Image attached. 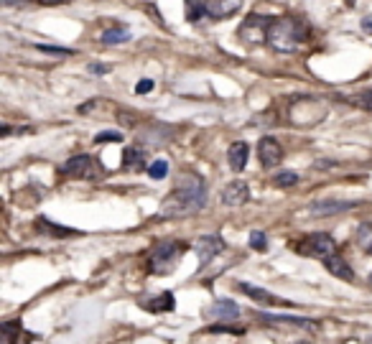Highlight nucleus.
Returning a JSON list of instances; mask_svg holds the SVG:
<instances>
[{"instance_id":"8","label":"nucleus","mask_w":372,"mask_h":344,"mask_svg":"<svg viewBox=\"0 0 372 344\" xmlns=\"http://www.w3.org/2000/svg\"><path fill=\"white\" fill-rule=\"evenodd\" d=\"M258 158H260V163H263V169H273V166H278L281 158H283L281 143L275 141V138H270V135L260 138L258 141Z\"/></svg>"},{"instance_id":"10","label":"nucleus","mask_w":372,"mask_h":344,"mask_svg":"<svg viewBox=\"0 0 372 344\" xmlns=\"http://www.w3.org/2000/svg\"><path fill=\"white\" fill-rule=\"evenodd\" d=\"M359 202H334V199H322V202H314L309 207V214L314 217H329V214H339V212H350L354 209Z\"/></svg>"},{"instance_id":"22","label":"nucleus","mask_w":372,"mask_h":344,"mask_svg":"<svg viewBox=\"0 0 372 344\" xmlns=\"http://www.w3.org/2000/svg\"><path fill=\"white\" fill-rule=\"evenodd\" d=\"M204 15H207V3L204 0H186V18L191 23H197Z\"/></svg>"},{"instance_id":"35","label":"nucleus","mask_w":372,"mask_h":344,"mask_svg":"<svg viewBox=\"0 0 372 344\" xmlns=\"http://www.w3.org/2000/svg\"><path fill=\"white\" fill-rule=\"evenodd\" d=\"M367 255H372V245H367Z\"/></svg>"},{"instance_id":"11","label":"nucleus","mask_w":372,"mask_h":344,"mask_svg":"<svg viewBox=\"0 0 372 344\" xmlns=\"http://www.w3.org/2000/svg\"><path fill=\"white\" fill-rule=\"evenodd\" d=\"M242 8V0H207V15L214 21H225Z\"/></svg>"},{"instance_id":"12","label":"nucleus","mask_w":372,"mask_h":344,"mask_svg":"<svg viewBox=\"0 0 372 344\" xmlns=\"http://www.w3.org/2000/svg\"><path fill=\"white\" fill-rule=\"evenodd\" d=\"M245 202H250V189H247L245 181H230L222 189V204H227V207H240Z\"/></svg>"},{"instance_id":"15","label":"nucleus","mask_w":372,"mask_h":344,"mask_svg":"<svg viewBox=\"0 0 372 344\" xmlns=\"http://www.w3.org/2000/svg\"><path fill=\"white\" fill-rule=\"evenodd\" d=\"M204 316L207 319H237L240 316V306L235 301H230V298H225V301H214L209 306V309H204Z\"/></svg>"},{"instance_id":"9","label":"nucleus","mask_w":372,"mask_h":344,"mask_svg":"<svg viewBox=\"0 0 372 344\" xmlns=\"http://www.w3.org/2000/svg\"><path fill=\"white\" fill-rule=\"evenodd\" d=\"M194 250H197V255H199V263L207 266V263H212V260L225 250V242H222L219 235H204V238H199L197 242H194Z\"/></svg>"},{"instance_id":"23","label":"nucleus","mask_w":372,"mask_h":344,"mask_svg":"<svg viewBox=\"0 0 372 344\" xmlns=\"http://www.w3.org/2000/svg\"><path fill=\"white\" fill-rule=\"evenodd\" d=\"M36 227L41 232H49V235H57V238H64V235H74V230H67V227H54L46 217L36 219Z\"/></svg>"},{"instance_id":"21","label":"nucleus","mask_w":372,"mask_h":344,"mask_svg":"<svg viewBox=\"0 0 372 344\" xmlns=\"http://www.w3.org/2000/svg\"><path fill=\"white\" fill-rule=\"evenodd\" d=\"M347 102L354 107H359V110H367V113H372V90H362L357 92V95H350L347 97Z\"/></svg>"},{"instance_id":"20","label":"nucleus","mask_w":372,"mask_h":344,"mask_svg":"<svg viewBox=\"0 0 372 344\" xmlns=\"http://www.w3.org/2000/svg\"><path fill=\"white\" fill-rule=\"evenodd\" d=\"M99 41L105 43V46H113V43H125V41H130V31L115 26V29L102 31V34H99Z\"/></svg>"},{"instance_id":"13","label":"nucleus","mask_w":372,"mask_h":344,"mask_svg":"<svg viewBox=\"0 0 372 344\" xmlns=\"http://www.w3.org/2000/svg\"><path fill=\"white\" fill-rule=\"evenodd\" d=\"M141 309L151 311V314H169V311L176 309V296L171 291H163V294L153 296V298L141 301Z\"/></svg>"},{"instance_id":"24","label":"nucleus","mask_w":372,"mask_h":344,"mask_svg":"<svg viewBox=\"0 0 372 344\" xmlns=\"http://www.w3.org/2000/svg\"><path fill=\"white\" fill-rule=\"evenodd\" d=\"M166 174H169V161H166V158H156V161L148 166V176H151V179H163Z\"/></svg>"},{"instance_id":"4","label":"nucleus","mask_w":372,"mask_h":344,"mask_svg":"<svg viewBox=\"0 0 372 344\" xmlns=\"http://www.w3.org/2000/svg\"><path fill=\"white\" fill-rule=\"evenodd\" d=\"M62 176H71V179H85V181H97L105 176V169L99 166V161L95 156H71L69 161L64 163L62 169H59Z\"/></svg>"},{"instance_id":"14","label":"nucleus","mask_w":372,"mask_h":344,"mask_svg":"<svg viewBox=\"0 0 372 344\" xmlns=\"http://www.w3.org/2000/svg\"><path fill=\"white\" fill-rule=\"evenodd\" d=\"M247 158H250V146H247L245 141H235V143H232L230 151H227V161H230V169L235 171V174L245 171Z\"/></svg>"},{"instance_id":"5","label":"nucleus","mask_w":372,"mask_h":344,"mask_svg":"<svg viewBox=\"0 0 372 344\" xmlns=\"http://www.w3.org/2000/svg\"><path fill=\"white\" fill-rule=\"evenodd\" d=\"M301 255H309V258H319V260H329L337 255V242L331 235L326 232H311L301 240V245L296 247Z\"/></svg>"},{"instance_id":"31","label":"nucleus","mask_w":372,"mask_h":344,"mask_svg":"<svg viewBox=\"0 0 372 344\" xmlns=\"http://www.w3.org/2000/svg\"><path fill=\"white\" fill-rule=\"evenodd\" d=\"M29 0H0V6L3 8H13V6H26Z\"/></svg>"},{"instance_id":"32","label":"nucleus","mask_w":372,"mask_h":344,"mask_svg":"<svg viewBox=\"0 0 372 344\" xmlns=\"http://www.w3.org/2000/svg\"><path fill=\"white\" fill-rule=\"evenodd\" d=\"M36 3H41V6H64L69 0H36Z\"/></svg>"},{"instance_id":"26","label":"nucleus","mask_w":372,"mask_h":344,"mask_svg":"<svg viewBox=\"0 0 372 344\" xmlns=\"http://www.w3.org/2000/svg\"><path fill=\"white\" fill-rule=\"evenodd\" d=\"M275 186H281V189H286V186H296L298 184V174H294V171H281V174H275Z\"/></svg>"},{"instance_id":"1","label":"nucleus","mask_w":372,"mask_h":344,"mask_svg":"<svg viewBox=\"0 0 372 344\" xmlns=\"http://www.w3.org/2000/svg\"><path fill=\"white\" fill-rule=\"evenodd\" d=\"M207 207V186L199 176H181L176 189L169 197L163 199V204L156 212V219H184L191 217Z\"/></svg>"},{"instance_id":"29","label":"nucleus","mask_w":372,"mask_h":344,"mask_svg":"<svg viewBox=\"0 0 372 344\" xmlns=\"http://www.w3.org/2000/svg\"><path fill=\"white\" fill-rule=\"evenodd\" d=\"M151 90H153V79H141V82L135 85V92H138V95H148Z\"/></svg>"},{"instance_id":"34","label":"nucleus","mask_w":372,"mask_h":344,"mask_svg":"<svg viewBox=\"0 0 372 344\" xmlns=\"http://www.w3.org/2000/svg\"><path fill=\"white\" fill-rule=\"evenodd\" d=\"M362 29L370 31V34H372V21H370V18H365V21H362Z\"/></svg>"},{"instance_id":"33","label":"nucleus","mask_w":372,"mask_h":344,"mask_svg":"<svg viewBox=\"0 0 372 344\" xmlns=\"http://www.w3.org/2000/svg\"><path fill=\"white\" fill-rule=\"evenodd\" d=\"M92 71H95V74H105L107 67H99V64H92Z\"/></svg>"},{"instance_id":"3","label":"nucleus","mask_w":372,"mask_h":344,"mask_svg":"<svg viewBox=\"0 0 372 344\" xmlns=\"http://www.w3.org/2000/svg\"><path fill=\"white\" fill-rule=\"evenodd\" d=\"M189 250L186 242H179V240H166V242H156L148 253V270L153 275H166L176 268V260L179 255H184Z\"/></svg>"},{"instance_id":"7","label":"nucleus","mask_w":372,"mask_h":344,"mask_svg":"<svg viewBox=\"0 0 372 344\" xmlns=\"http://www.w3.org/2000/svg\"><path fill=\"white\" fill-rule=\"evenodd\" d=\"M237 291H240V294L250 296L253 301L263 303V306H273V309H283V306H296L294 301L281 298V296L270 294V291H266V288H260V286H253V283H237Z\"/></svg>"},{"instance_id":"18","label":"nucleus","mask_w":372,"mask_h":344,"mask_svg":"<svg viewBox=\"0 0 372 344\" xmlns=\"http://www.w3.org/2000/svg\"><path fill=\"white\" fill-rule=\"evenodd\" d=\"M146 166V151L141 146H128L123 151V169L125 171H143Z\"/></svg>"},{"instance_id":"19","label":"nucleus","mask_w":372,"mask_h":344,"mask_svg":"<svg viewBox=\"0 0 372 344\" xmlns=\"http://www.w3.org/2000/svg\"><path fill=\"white\" fill-rule=\"evenodd\" d=\"M21 342V324L6 322L0 324V344H18Z\"/></svg>"},{"instance_id":"37","label":"nucleus","mask_w":372,"mask_h":344,"mask_svg":"<svg viewBox=\"0 0 372 344\" xmlns=\"http://www.w3.org/2000/svg\"><path fill=\"white\" fill-rule=\"evenodd\" d=\"M296 344H311V342H296Z\"/></svg>"},{"instance_id":"25","label":"nucleus","mask_w":372,"mask_h":344,"mask_svg":"<svg viewBox=\"0 0 372 344\" xmlns=\"http://www.w3.org/2000/svg\"><path fill=\"white\" fill-rule=\"evenodd\" d=\"M250 247H253L255 253H266L268 250V238H266V232H250Z\"/></svg>"},{"instance_id":"28","label":"nucleus","mask_w":372,"mask_h":344,"mask_svg":"<svg viewBox=\"0 0 372 344\" xmlns=\"http://www.w3.org/2000/svg\"><path fill=\"white\" fill-rule=\"evenodd\" d=\"M36 49L43 51V54H57V57H71L74 51L64 49V46H46V43H36Z\"/></svg>"},{"instance_id":"27","label":"nucleus","mask_w":372,"mask_h":344,"mask_svg":"<svg viewBox=\"0 0 372 344\" xmlns=\"http://www.w3.org/2000/svg\"><path fill=\"white\" fill-rule=\"evenodd\" d=\"M95 143H123V135L118 133V130H102V133L95 135Z\"/></svg>"},{"instance_id":"6","label":"nucleus","mask_w":372,"mask_h":344,"mask_svg":"<svg viewBox=\"0 0 372 344\" xmlns=\"http://www.w3.org/2000/svg\"><path fill=\"white\" fill-rule=\"evenodd\" d=\"M273 18H263V15H247L242 26L237 29V36L242 43L258 46V43H268V29H270Z\"/></svg>"},{"instance_id":"17","label":"nucleus","mask_w":372,"mask_h":344,"mask_svg":"<svg viewBox=\"0 0 372 344\" xmlns=\"http://www.w3.org/2000/svg\"><path fill=\"white\" fill-rule=\"evenodd\" d=\"M324 268H326L334 278H339V281H350V283L354 281V270H352V266L342 258V255H334V258L324 260Z\"/></svg>"},{"instance_id":"36","label":"nucleus","mask_w":372,"mask_h":344,"mask_svg":"<svg viewBox=\"0 0 372 344\" xmlns=\"http://www.w3.org/2000/svg\"><path fill=\"white\" fill-rule=\"evenodd\" d=\"M344 3H350V6H354V0H344Z\"/></svg>"},{"instance_id":"38","label":"nucleus","mask_w":372,"mask_h":344,"mask_svg":"<svg viewBox=\"0 0 372 344\" xmlns=\"http://www.w3.org/2000/svg\"><path fill=\"white\" fill-rule=\"evenodd\" d=\"M370 283H372V273H370Z\"/></svg>"},{"instance_id":"2","label":"nucleus","mask_w":372,"mask_h":344,"mask_svg":"<svg viewBox=\"0 0 372 344\" xmlns=\"http://www.w3.org/2000/svg\"><path fill=\"white\" fill-rule=\"evenodd\" d=\"M309 36V26L294 15H278L270 21V29H268V46L281 54H291L306 41Z\"/></svg>"},{"instance_id":"30","label":"nucleus","mask_w":372,"mask_h":344,"mask_svg":"<svg viewBox=\"0 0 372 344\" xmlns=\"http://www.w3.org/2000/svg\"><path fill=\"white\" fill-rule=\"evenodd\" d=\"M207 331H209V334H214V331H232V334H242L245 329H242V326H237V329H230V326H222V324H217V326H209Z\"/></svg>"},{"instance_id":"16","label":"nucleus","mask_w":372,"mask_h":344,"mask_svg":"<svg viewBox=\"0 0 372 344\" xmlns=\"http://www.w3.org/2000/svg\"><path fill=\"white\" fill-rule=\"evenodd\" d=\"M260 322L266 324H281V326H296V329H316V322L301 319V316H273V314H258Z\"/></svg>"}]
</instances>
